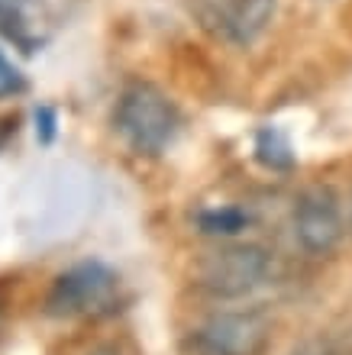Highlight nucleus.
Segmentation results:
<instances>
[{
    "label": "nucleus",
    "instance_id": "obj_3",
    "mask_svg": "<svg viewBox=\"0 0 352 355\" xmlns=\"http://www.w3.org/2000/svg\"><path fill=\"white\" fill-rule=\"evenodd\" d=\"M271 275V255L255 243H226L207 252L194 268V284L210 297L236 300L262 288Z\"/></svg>",
    "mask_w": 352,
    "mask_h": 355
},
{
    "label": "nucleus",
    "instance_id": "obj_8",
    "mask_svg": "<svg viewBox=\"0 0 352 355\" xmlns=\"http://www.w3.org/2000/svg\"><path fill=\"white\" fill-rule=\"evenodd\" d=\"M255 159L265 165V168L285 171L294 165V152H291V142L285 139V132H278L275 126H265L255 136Z\"/></svg>",
    "mask_w": 352,
    "mask_h": 355
},
{
    "label": "nucleus",
    "instance_id": "obj_5",
    "mask_svg": "<svg viewBox=\"0 0 352 355\" xmlns=\"http://www.w3.org/2000/svg\"><path fill=\"white\" fill-rule=\"evenodd\" d=\"M297 245L310 255H330L346 236V220L340 197L330 184H310L304 187L294 200L291 214Z\"/></svg>",
    "mask_w": 352,
    "mask_h": 355
},
{
    "label": "nucleus",
    "instance_id": "obj_2",
    "mask_svg": "<svg viewBox=\"0 0 352 355\" xmlns=\"http://www.w3.org/2000/svg\"><path fill=\"white\" fill-rule=\"evenodd\" d=\"M120 300V278L110 265L97 262H78L68 271H62L46 297V313L58 320L74 317H103L110 313Z\"/></svg>",
    "mask_w": 352,
    "mask_h": 355
},
{
    "label": "nucleus",
    "instance_id": "obj_1",
    "mask_svg": "<svg viewBox=\"0 0 352 355\" xmlns=\"http://www.w3.org/2000/svg\"><path fill=\"white\" fill-rule=\"evenodd\" d=\"M181 116L175 101L149 81H133L113 107V130L136 155H162L175 142Z\"/></svg>",
    "mask_w": 352,
    "mask_h": 355
},
{
    "label": "nucleus",
    "instance_id": "obj_7",
    "mask_svg": "<svg viewBox=\"0 0 352 355\" xmlns=\"http://www.w3.org/2000/svg\"><path fill=\"white\" fill-rule=\"evenodd\" d=\"M252 223V216L242 210V207H210V210H201L197 214V226L204 236H240L246 226Z\"/></svg>",
    "mask_w": 352,
    "mask_h": 355
},
{
    "label": "nucleus",
    "instance_id": "obj_13",
    "mask_svg": "<svg viewBox=\"0 0 352 355\" xmlns=\"http://www.w3.org/2000/svg\"><path fill=\"white\" fill-rule=\"evenodd\" d=\"M91 355H120V349H113V346H97Z\"/></svg>",
    "mask_w": 352,
    "mask_h": 355
},
{
    "label": "nucleus",
    "instance_id": "obj_6",
    "mask_svg": "<svg viewBox=\"0 0 352 355\" xmlns=\"http://www.w3.org/2000/svg\"><path fill=\"white\" fill-rule=\"evenodd\" d=\"M275 13H278V0H230V7L220 17L223 36L233 46L246 49L271 26Z\"/></svg>",
    "mask_w": 352,
    "mask_h": 355
},
{
    "label": "nucleus",
    "instance_id": "obj_10",
    "mask_svg": "<svg viewBox=\"0 0 352 355\" xmlns=\"http://www.w3.org/2000/svg\"><path fill=\"white\" fill-rule=\"evenodd\" d=\"M23 91H26V78L19 75V68L0 52V101L13 97V94H23Z\"/></svg>",
    "mask_w": 352,
    "mask_h": 355
},
{
    "label": "nucleus",
    "instance_id": "obj_11",
    "mask_svg": "<svg viewBox=\"0 0 352 355\" xmlns=\"http://www.w3.org/2000/svg\"><path fill=\"white\" fill-rule=\"evenodd\" d=\"M36 136L42 142L56 139V110L52 107H39L36 110Z\"/></svg>",
    "mask_w": 352,
    "mask_h": 355
},
{
    "label": "nucleus",
    "instance_id": "obj_12",
    "mask_svg": "<svg viewBox=\"0 0 352 355\" xmlns=\"http://www.w3.org/2000/svg\"><path fill=\"white\" fill-rule=\"evenodd\" d=\"M294 355H349V352H340V349H330V346H310V349H301Z\"/></svg>",
    "mask_w": 352,
    "mask_h": 355
},
{
    "label": "nucleus",
    "instance_id": "obj_4",
    "mask_svg": "<svg viewBox=\"0 0 352 355\" xmlns=\"http://www.w3.org/2000/svg\"><path fill=\"white\" fill-rule=\"evenodd\" d=\"M269 343L271 320L265 310H220L185 336V355H262Z\"/></svg>",
    "mask_w": 352,
    "mask_h": 355
},
{
    "label": "nucleus",
    "instance_id": "obj_9",
    "mask_svg": "<svg viewBox=\"0 0 352 355\" xmlns=\"http://www.w3.org/2000/svg\"><path fill=\"white\" fill-rule=\"evenodd\" d=\"M0 33L7 39H13L23 52H36V39L29 36V23L23 19V13H19L10 0H0Z\"/></svg>",
    "mask_w": 352,
    "mask_h": 355
}]
</instances>
